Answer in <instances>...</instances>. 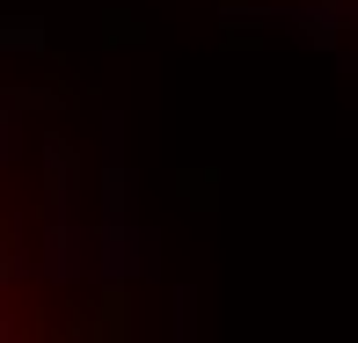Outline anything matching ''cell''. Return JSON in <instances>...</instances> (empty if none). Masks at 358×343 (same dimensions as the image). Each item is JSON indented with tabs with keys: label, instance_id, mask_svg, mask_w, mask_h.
Returning a JSON list of instances; mask_svg holds the SVG:
<instances>
[{
	"label": "cell",
	"instance_id": "1",
	"mask_svg": "<svg viewBox=\"0 0 358 343\" xmlns=\"http://www.w3.org/2000/svg\"><path fill=\"white\" fill-rule=\"evenodd\" d=\"M73 154L44 88L0 80V336H52L80 307Z\"/></svg>",
	"mask_w": 358,
	"mask_h": 343
}]
</instances>
